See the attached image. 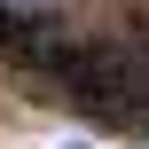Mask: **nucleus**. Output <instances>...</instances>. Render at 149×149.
I'll return each mask as SVG.
<instances>
[{
	"label": "nucleus",
	"mask_w": 149,
	"mask_h": 149,
	"mask_svg": "<svg viewBox=\"0 0 149 149\" xmlns=\"http://www.w3.org/2000/svg\"><path fill=\"white\" fill-rule=\"evenodd\" d=\"M8 8H47V0H8Z\"/></svg>",
	"instance_id": "f257e3e1"
}]
</instances>
